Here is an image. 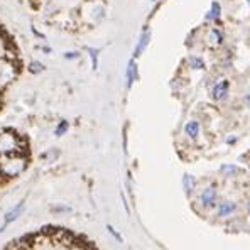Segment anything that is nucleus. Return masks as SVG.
Segmentation results:
<instances>
[{
  "instance_id": "nucleus-4",
  "label": "nucleus",
  "mask_w": 250,
  "mask_h": 250,
  "mask_svg": "<svg viewBox=\"0 0 250 250\" xmlns=\"http://www.w3.org/2000/svg\"><path fill=\"white\" fill-rule=\"evenodd\" d=\"M200 203L203 208L213 209L218 207V193H216L215 186H208L203 189V193L200 194Z\"/></svg>"
},
{
  "instance_id": "nucleus-2",
  "label": "nucleus",
  "mask_w": 250,
  "mask_h": 250,
  "mask_svg": "<svg viewBox=\"0 0 250 250\" xmlns=\"http://www.w3.org/2000/svg\"><path fill=\"white\" fill-rule=\"evenodd\" d=\"M29 142L14 128H0V189L19 178L29 166Z\"/></svg>"
},
{
  "instance_id": "nucleus-9",
  "label": "nucleus",
  "mask_w": 250,
  "mask_h": 250,
  "mask_svg": "<svg viewBox=\"0 0 250 250\" xmlns=\"http://www.w3.org/2000/svg\"><path fill=\"white\" fill-rule=\"evenodd\" d=\"M220 12H222V9H220V3L218 2H213L211 3V9H209L208 14H207V21H216L220 17Z\"/></svg>"
},
{
  "instance_id": "nucleus-7",
  "label": "nucleus",
  "mask_w": 250,
  "mask_h": 250,
  "mask_svg": "<svg viewBox=\"0 0 250 250\" xmlns=\"http://www.w3.org/2000/svg\"><path fill=\"white\" fill-rule=\"evenodd\" d=\"M185 132L186 135L189 139H198V135H200V124L196 122V120H189L186 125H185Z\"/></svg>"
},
{
  "instance_id": "nucleus-11",
  "label": "nucleus",
  "mask_w": 250,
  "mask_h": 250,
  "mask_svg": "<svg viewBox=\"0 0 250 250\" xmlns=\"http://www.w3.org/2000/svg\"><path fill=\"white\" fill-rule=\"evenodd\" d=\"M220 172L223 176H227V178H231V176H237L238 167L233 166V164H225V166H222V169H220Z\"/></svg>"
},
{
  "instance_id": "nucleus-16",
  "label": "nucleus",
  "mask_w": 250,
  "mask_h": 250,
  "mask_svg": "<svg viewBox=\"0 0 250 250\" xmlns=\"http://www.w3.org/2000/svg\"><path fill=\"white\" fill-rule=\"evenodd\" d=\"M249 5H250V0H249Z\"/></svg>"
},
{
  "instance_id": "nucleus-5",
  "label": "nucleus",
  "mask_w": 250,
  "mask_h": 250,
  "mask_svg": "<svg viewBox=\"0 0 250 250\" xmlns=\"http://www.w3.org/2000/svg\"><path fill=\"white\" fill-rule=\"evenodd\" d=\"M229 91H230V83L227 82V80H223V82H218L213 86V91H211V97L213 100L216 102H222L225 100L227 97H229Z\"/></svg>"
},
{
  "instance_id": "nucleus-6",
  "label": "nucleus",
  "mask_w": 250,
  "mask_h": 250,
  "mask_svg": "<svg viewBox=\"0 0 250 250\" xmlns=\"http://www.w3.org/2000/svg\"><path fill=\"white\" fill-rule=\"evenodd\" d=\"M235 209H237V205L233 201H222V203H218V216L227 218V216L233 215Z\"/></svg>"
},
{
  "instance_id": "nucleus-10",
  "label": "nucleus",
  "mask_w": 250,
  "mask_h": 250,
  "mask_svg": "<svg viewBox=\"0 0 250 250\" xmlns=\"http://www.w3.org/2000/svg\"><path fill=\"white\" fill-rule=\"evenodd\" d=\"M183 186H185V191L186 194H191L193 193V189L196 188V183H194V178L191 174H186L185 178H183Z\"/></svg>"
},
{
  "instance_id": "nucleus-15",
  "label": "nucleus",
  "mask_w": 250,
  "mask_h": 250,
  "mask_svg": "<svg viewBox=\"0 0 250 250\" xmlns=\"http://www.w3.org/2000/svg\"><path fill=\"white\" fill-rule=\"evenodd\" d=\"M249 213H250V205H249Z\"/></svg>"
},
{
  "instance_id": "nucleus-3",
  "label": "nucleus",
  "mask_w": 250,
  "mask_h": 250,
  "mask_svg": "<svg viewBox=\"0 0 250 250\" xmlns=\"http://www.w3.org/2000/svg\"><path fill=\"white\" fill-rule=\"evenodd\" d=\"M21 73L19 53L16 49L12 38L7 34L3 25L0 24V110L5 102L7 91L10 84L17 80Z\"/></svg>"
},
{
  "instance_id": "nucleus-14",
  "label": "nucleus",
  "mask_w": 250,
  "mask_h": 250,
  "mask_svg": "<svg viewBox=\"0 0 250 250\" xmlns=\"http://www.w3.org/2000/svg\"><path fill=\"white\" fill-rule=\"evenodd\" d=\"M245 102H247V105L250 106V93L247 95V97H245Z\"/></svg>"
},
{
  "instance_id": "nucleus-1",
  "label": "nucleus",
  "mask_w": 250,
  "mask_h": 250,
  "mask_svg": "<svg viewBox=\"0 0 250 250\" xmlns=\"http://www.w3.org/2000/svg\"><path fill=\"white\" fill-rule=\"evenodd\" d=\"M2 250H100L83 233L64 227H42L7 244Z\"/></svg>"
},
{
  "instance_id": "nucleus-13",
  "label": "nucleus",
  "mask_w": 250,
  "mask_h": 250,
  "mask_svg": "<svg viewBox=\"0 0 250 250\" xmlns=\"http://www.w3.org/2000/svg\"><path fill=\"white\" fill-rule=\"evenodd\" d=\"M149 38H150L149 31H146V32H144V36H142V38H141V42H139L137 53H141V49H144V47L147 46V42H149Z\"/></svg>"
},
{
  "instance_id": "nucleus-12",
  "label": "nucleus",
  "mask_w": 250,
  "mask_h": 250,
  "mask_svg": "<svg viewBox=\"0 0 250 250\" xmlns=\"http://www.w3.org/2000/svg\"><path fill=\"white\" fill-rule=\"evenodd\" d=\"M188 62H189V66L193 69H203L205 68V61L201 60L200 56H189V60H188Z\"/></svg>"
},
{
  "instance_id": "nucleus-8",
  "label": "nucleus",
  "mask_w": 250,
  "mask_h": 250,
  "mask_svg": "<svg viewBox=\"0 0 250 250\" xmlns=\"http://www.w3.org/2000/svg\"><path fill=\"white\" fill-rule=\"evenodd\" d=\"M223 41V36H222V32L218 31V29H211L209 31V34H208V44L211 47H216V46H220Z\"/></svg>"
}]
</instances>
